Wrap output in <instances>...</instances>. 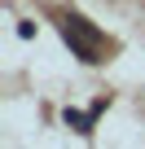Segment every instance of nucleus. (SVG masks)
Masks as SVG:
<instances>
[{
    "mask_svg": "<svg viewBox=\"0 0 145 149\" xmlns=\"http://www.w3.org/2000/svg\"><path fill=\"white\" fill-rule=\"evenodd\" d=\"M62 40L70 44V53H75L84 66H101V61H106V57H101V44H97V40H88V35H79V31L62 26Z\"/></svg>",
    "mask_w": 145,
    "mask_h": 149,
    "instance_id": "1",
    "label": "nucleus"
},
{
    "mask_svg": "<svg viewBox=\"0 0 145 149\" xmlns=\"http://www.w3.org/2000/svg\"><path fill=\"white\" fill-rule=\"evenodd\" d=\"M62 123H66V127H75L84 140H92V123H97V110H70V105H66V110H62Z\"/></svg>",
    "mask_w": 145,
    "mask_h": 149,
    "instance_id": "2",
    "label": "nucleus"
}]
</instances>
